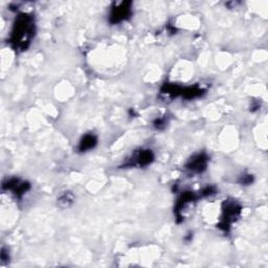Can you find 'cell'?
I'll return each mask as SVG.
<instances>
[{"label": "cell", "mask_w": 268, "mask_h": 268, "mask_svg": "<svg viewBox=\"0 0 268 268\" xmlns=\"http://www.w3.org/2000/svg\"><path fill=\"white\" fill-rule=\"evenodd\" d=\"M242 208L241 205L234 200H225L222 204V215L221 221L218 224V228L223 232L228 233L232 224L240 217Z\"/></svg>", "instance_id": "cell-2"}, {"label": "cell", "mask_w": 268, "mask_h": 268, "mask_svg": "<svg viewBox=\"0 0 268 268\" xmlns=\"http://www.w3.org/2000/svg\"><path fill=\"white\" fill-rule=\"evenodd\" d=\"M75 195L71 192H64L58 198V205L62 209H68L75 202Z\"/></svg>", "instance_id": "cell-10"}, {"label": "cell", "mask_w": 268, "mask_h": 268, "mask_svg": "<svg viewBox=\"0 0 268 268\" xmlns=\"http://www.w3.org/2000/svg\"><path fill=\"white\" fill-rule=\"evenodd\" d=\"M216 192H217V190H216L215 187H213V185H211V187H210V185H209V187L203 188L199 192V195H200V197H210L212 195H215Z\"/></svg>", "instance_id": "cell-11"}, {"label": "cell", "mask_w": 268, "mask_h": 268, "mask_svg": "<svg viewBox=\"0 0 268 268\" xmlns=\"http://www.w3.org/2000/svg\"><path fill=\"white\" fill-rule=\"evenodd\" d=\"M35 20L30 14H19L16 18L9 42L18 52H25L29 48L31 41L35 36Z\"/></svg>", "instance_id": "cell-1"}, {"label": "cell", "mask_w": 268, "mask_h": 268, "mask_svg": "<svg viewBox=\"0 0 268 268\" xmlns=\"http://www.w3.org/2000/svg\"><path fill=\"white\" fill-rule=\"evenodd\" d=\"M210 157L205 152H199L191 156L187 163H185V169L194 174H201L208 168Z\"/></svg>", "instance_id": "cell-4"}, {"label": "cell", "mask_w": 268, "mask_h": 268, "mask_svg": "<svg viewBox=\"0 0 268 268\" xmlns=\"http://www.w3.org/2000/svg\"><path fill=\"white\" fill-rule=\"evenodd\" d=\"M153 125H154V127L156 129L161 130V129H163L164 127H166V125H167V118L164 117V116L163 117H158V118H156L153 121Z\"/></svg>", "instance_id": "cell-13"}, {"label": "cell", "mask_w": 268, "mask_h": 268, "mask_svg": "<svg viewBox=\"0 0 268 268\" xmlns=\"http://www.w3.org/2000/svg\"><path fill=\"white\" fill-rule=\"evenodd\" d=\"M238 182L242 185H250L254 182V176L251 174H244V175L240 176Z\"/></svg>", "instance_id": "cell-12"}, {"label": "cell", "mask_w": 268, "mask_h": 268, "mask_svg": "<svg viewBox=\"0 0 268 268\" xmlns=\"http://www.w3.org/2000/svg\"><path fill=\"white\" fill-rule=\"evenodd\" d=\"M205 92L204 89H202L199 86H189V87H182L181 96L185 100H193L196 98L201 96Z\"/></svg>", "instance_id": "cell-9"}, {"label": "cell", "mask_w": 268, "mask_h": 268, "mask_svg": "<svg viewBox=\"0 0 268 268\" xmlns=\"http://www.w3.org/2000/svg\"><path fill=\"white\" fill-rule=\"evenodd\" d=\"M3 190L11 191L17 198H22L31 190V184L19 178H10L3 183Z\"/></svg>", "instance_id": "cell-5"}, {"label": "cell", "mask_w": 268, "mask_h": 268, "mask_svg": "<svg viewBox=\"0 0 268 268\" xmlns=\"http://www.w3.org/2000/svg\"><path fill=\"white\" fill-rule=\"evenodd\" d=\"M198 198H200V195H197L194 192H184L179 196L175 204V217L178 223L183 220V211Z\"/></svg>", "instance_id": "cell-6"}, {"label": "cell", "mask_w": 268, "mask_h": 268, "mask_svg": "<svg viewBox=\"0 0 268 268\" xmlns=\"http://www.w3.org/2000/svg\"><path fill=\"white\" fill-rule=\"evenodd\" d=\"M0 257H2V261H3V262H7V261L10 259L9 253H8L5 249L2 250V255H0Z\"/></svg>", "instance_id": "cell-14"}, {"label": "cell", "mask_w": 268, "mask_h": 268, "mask_svg": "<svg viewBox=\"0 0 268 268\" xmlns=\"http://www.w3.org/2000/svg\"><path fill=\"white\" fill-rule=\"evenodd\" d=\"M154 160V153L150 149H139L133 152V154L128 158L127 162L124 163L123 167L126 168H145L151 164Z\"/></svg>", "instance_id": "cell-3"}, {"label": "cell", "mask_w": 268, "mask_h": 268, "mask_svg": "<svg viewBox=\"0 0 268 268\" xmlns=\"http://www.w3.org/2000/svg\"><path fill=\"white\" fill-rule=\"evenodd\" d=\"M98 145V136L93 133H88L82 136V138L79 141L78 150L80 152H87L92 149H94Z\"/></svg>", "instance_id": "cell-8"}, {"label": "cell", "mask_w": 268, "mask_h": 268, "mask_svg": "<svg viewBox=\"0 0 268 268\" xmlns=\"http://www.w3.org/2000/svg\"><path fill=\"white\" fill-rule=\"evenodd\" d=\"M131 16V3H120L112 8L109 16V21L117 25L125 21Z\"/></svg>", "instance_id": "cell-7"}]
</instances>
